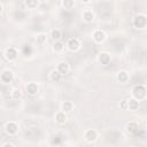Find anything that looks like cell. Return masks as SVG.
I'll return each instance as SVG.
<instances>
[{"label": "cell", "instance_id": "6da1fadb", "mask_svg": "<svg viewBox=\"0 0 147 147\" xmlns=\"http://www.w3.org/2000/svg\"><path fill=\"white\" fill-rule=\"evenodd\" d=\"M132 96L134 99H137L138 101L145 99V96H146V87H145V85H142V84L136 85L132 88Z\"/></svg>", "mask_w": 147, "mask_h": 147}, {"label": "cell", "instance_id": "7a4b0ae2", "mask_svg": "<svg viewBox=\"0 0 147 147\" xmlns=\"http://www.w3.org/2000/svg\"><path fill=\"white\" fill-rule=\"evenodd\" d=\"M147 24V17L145 14H138L134 16L133 21H132V25L136 29H145Z\"/></svg>", "mask_w": 147, "mask_h": 147}, {"label": "cell", "instance_id": "3957f363", "mask_svg": "<svg viewBox=\"0 0 147 147\" xmlns=\"http://www.w3.org/2000/svg\"><path fill=\"white\" fill-rule=\"evenodd\" d=\"M67 47L71 52H77L80 48V42H79V40L77 38H70L67 41Z\"/></svg>", "mask_w": 147, "mask_h": 147}, {"label": "cell", "instance_id": "277c9868", "mask_svg": "<svg viewBox=\"0 0 147 147\" xmlns=\"http://www.w3.org/2000/svg\"><path fill=\"white\" fill-rule=\"evenodd\" d=\"M92 37H93V40H94L95 42H98V44L103 42V41L106 40V38H107L106 33H105L102 30H95V31L93 32Z\"/></svg>", "mask_w": 147, "mask_h": 147}, {"label": "cell", "instance_id": "5b68a950", "mask_svg": "<svg viewBox=\"0 0 147 147\" xmlns=\"http://www.w3.org/2000/svg\"><path fill=\"white\" fill-rule=\"evenodd\" d=\"M17 55H18V52H17V49L15 47H9L5 52V56H6V59L8 61H14L17 57Z\"/></svg>", "mask_w": 147, "mask_h": 147}, {"label": "cell", "instance_id": "8992f818", "mask_svg": "<svg viewBox=\"0 0 147 147\" xmlns=\"http://www.w3.org/2000/svg\"><path fill=\"white\" fill-rule=\"evenodd\" d=\"M98 61H99L102 65H107V64H109L110 61H111L110 54L107 53V52H101V53L98 55Z\"/></svg>", "mask_w": 147, "mask_h": 147}, {"label": "cell", "instance_id": "52a82bcc", "mask_svg": "<svg viewBox=\"0 0 147 147\" xmlns=\"http://www.w3.org/2000/svg\"><path fill=\"white\" fill-rule=\"evenodd\" d=\"M84 138H85V140H86L87 142H93V141L96 140V138H98V133H96L95 130L90 129V130H86V131H85Z\"/></svg>", "mask_w": 147, "mask_h": 147}, {"label": "cell", "instance_id": "ba28073f", "mask_svg": "<svg viewBox=\"0 0 147 147\" xmlns=\"http://www.w3.org/2000/svg\"><path fill=\"white\" fill-rule=\"evenodd\" d=\"M129 78H130L129 72L125 71V70H121V71H118L117 75H116V79H117V82L121 83V84H125V83L129 80Z\"/></svg>", "mask_w": 147, "mask_h": 147}, {"label": "cell", "instance_id": "9c48e42d", "mask_svg": "<svg viewBox=\"0 0 147 147\" xmlns=\"http://www.w3.org/2000/svg\"><path fill=\"white\" fill-rule=\"evenodd\" d=\"M5 130H6V132H7L9 136H13V134H15V133L17 132L18 126H17V124H16L15 122H8V123L5 125Z\"/></svg>", "mask_w": 147, "mask_h": 147}, {"label": "cell", "instance_id": "30bf717a", "mask_svg": "<svg viewBox=\"0 0 147 147\" xmlns=\"http://www.w3.org/2000/svg\"><path fill=\"white\" fill-rule=\"evenodd\" d=\"M13 78H14V74H13V71H10V70H5V71L1 74V76H0L1 82L6 83V84L10 83V82L13 80Z\"/></svg>", "mask_w": 147, "mask_h": 147}, {"label": "cell", "instance_id": "8fae6325", "mask_svg": "<svg viewBox=\"0 0 147 147\" xmlns=\"http://www.w3.org/2000/svg\"><path fill=\"white\" fill-rule=\"evenodd\" d=\"M25 88H26V92H28L29 95H36V94L38 93V91H39L38 84H37V83H33V82L29 83Z\"/></svg>", "mask_w": 147, "mask_h": 147}, {"label": "cell", "instance_id": "7c38bea8", "mask_svg": "<svg viewBox=\"0 0 147 147\" xmlns=\"http://www.w3.org/2000/svg\"><path fill=\"white\" fill-rule=\"evenodd\" d=\"M82 18H83L84 22H86V23H92V22L94 21V14H93L92 10L86 9V10H84V11L82 13Z\"/></svg>", "mask_w": 147, "mask_h": 147}, {"label": "cell", "instance_id": "4fadbf2b", "mask_svg": "<svg viewBox=\"0 0 147 147\" xmlns=\"http://www.w3.org/2000/svg\"><path fill=\"white\" fill-rule=\"evenodd\" d=\"M126 103H127V109L131 110V111L138 110V108H139V101L134 98H131V99L126 100Z\"/></svg>", "mask_w": 147, "mask_h": 147}, {"label": "cell", "instance_id": "5bb4252c", "mask_svg": "<svg viewBox=\"0 0 147 147\" xmlns=\"http://www.w3.org/2000/svg\"><path fill=\"white\" fill-rule=\"evenodd\" d=\"M57 70H59V72L62 75V76H64V75H67L68 72H69V64L65 62V61H62V62H60L59 64H57V68H56Z\"/></svg>", "mask_w": 147, "mask_h": 147}, {"label": "cell", "instance_id": "9a60e30c", "mask_svg": "<svg viewBox=\"0 0 147 147\" xmlns=\"http://www.w3.org/2000/svg\"><path fill=\"white\" fill-rule=\"evenodd\" d=\"M126 131L129 133H132V134H137L138 131H139V127H138V124L136 122H130L126 124Z\"/></svg>", "mask_w": 147, "mask_h": 147}, {"label": "cell", "instance_id": "2e32d148", "mask_svg": "<svg viewBox=\"0 0 147 147\" xmlns=\"http://www.w3.org/2000/svg\"><path fill=\"white\" fill-rule=\"evenodd\" d=\"M61 78H62V75L59 72L57 69L51 71V74H49V79H51L52 82H54V83H59V82L61 80Z\"/></svg>", "mask_w": 147, "mask_h": 147}, {"label": "cell", "instance_id": "e0dca14e", "mask_svg": "<svg viewBox=\"0 0 147 147\" xmlns=\"http://www.w3.org/2000/svg\"><path fill=\"white\" fill-rule=\"evenodd\" d=\"M55 121L59 124H64L67 122V115H65V113H63L62 110L61 111H57L55 114Z\"/></svg>", "mask_w": 147, "mask_h": 147}, {"label": "cell", "instance_id": "ac0fdd59", "mask_svg": "<svg viewBox=\"0 0 147 147\" xmlns=\"http://www.w3.org/2000/svg\"><path fill=\"white\" fill-rule=\"evenodd\" d=\"M74 109V103L71 101H64L62 105H61V110L63 113H70L71 110Z\"/></svg>", "mask_w": 147, "mask_h": 147}, {"label": "cell", "instance_id": "d6986e66", "mask_svg": "<svg viewBox=\"0 0 147 147\" xmlns=\"http://www.w3.org/2000/svg\"><path fill=\"white\" fill-rule=\"evenodd\" d=\"M24 5L28 9H36L39 5V0H24Z\"/></svg>", "mask_w": 147, "mask_h": 147}, {"label": "cell", "instance_id": "ffe728a7", "mask_svg": "<svg viewBox=\"0 0 147 147\" xmlns=\"http://www.w3.org/2000/svg\"><path fill=\"white\" fill-rule=\"evenodd\" d=\"M51 37L53 38L54 41H57V40H60V39L62 38V32H61L59 29H54V30H52V32H51Z\"/></svg>", "mask_w": 147, "mask_h": 147}, {"label": "cell", "instance_id": "44dd1931", "mask_svg": "<svg viewBox=\"0 0 147 147\" xmlns=\"http://www.w3.org/2000/svg\"><path fill=\"white\" fill-rule=\"evenodd\" d=\"M62 6H63L64 9L70 10L75 6V0H62Z\"/></svg>", "mask_w": 147, "mask_h": 147}, {"label": "cell", "instance_id": "7402d4cb", "mask_svg": "<svg viewBox=\"0 0 147 147\" xmlns=\"http://www.w3.org/2000/svg\"><path fill=\"white\" fill-rule=\"evenodd\" d=\"M10 95H11V98H13L14 100H18V99L22 98V91H21L20 88H14V90L11 91Z\"/></svg>", "mask_w": 147, "mask_h": 147}, {"label": "cell", "instance_id": "603a6c76", "mask_svg": "<svg viewBox=\"0 0 147 147\" xmlns=\"http://www.w3.org/2000/svg\"><path fill=\"white\" fill-rule=\"evenodd\" d=\"M46 39H47V36H46L45 33H39V34L37 36V38H36L37 44H39V45H44V44L46 42Z\"/></svg>", "mask_w": 147, "mask_h": 147}, {"label": "cell", "instance_id": "cb8c5ba5", "mask_svg": "<svg viewBox=\"0 0 147 147\" xmlns=\"http://www.w3.org/2000/svg\"><path fill=\"white\" fill-rule=\"evenodd\" d=\"M63 48H64V44H63L62 41H60V40L55 41L54 45H53V49H54L55 52H61Z\"/></svg>", "mask_w": 147, "mask_h": 147}, {"label": "cell", "instance_id": "d4e9b609", "mask_svg": "<svg viewBox=\"0 0 147 147\" xmlns=\"http://www.w3.org/2000/svg\"><path fill=\"white\" fill-rule=\"evenodd\" d=\"M22 51H23V54H24L25 56H28V55H30V54H31L32 48H31V46H29V45H24Z\"/></svg>", "mask_w": 147, "mask_h": 147}, {"label": "cell", "instance_id": "484cf974", "mask_svg": "<svg viewBox=\"0 0 147 147\" xmlns=\"http://www.w3.org/2000/svg\"><path fill=\"white\" fill-rule=\"evenodd\" d=\"M121 108H122V109H127V103H126V101H122Z\"/></svg>", "mask_w": 147, "mask_h": 147}, {"label": "cell", "instance_id": "4316f807", "mask_svg": "<svg viewBox=\"0 0 147 147\" xmlns=\"http://www.w3.org/2000/svg\"><path fill=\"white\" fill-rule=\"evenodd\" d=\"M2 10H3V7H2V5H1V3H0V14H1V13H2Z\"/></svg>", "mask_w": 147, "mask_h": 147}, {"label": "cell", "instance_id": "83f0119b", "mask_svg": "<svg viewBox=\"0 0 147 147\" xmlns=\"http://www.w3.org/2000/svg\"><path fill=\"white\" fill-rule=\"evenodd\" d=\"M82 1H83V2H84V3H87V2H90V1H91V0H82Z\"/></svg>", "mask_w": 147, "mask_h": 147}, {"label": "cell", "instance_id": "f1b7e54d", "mask_svg": "<svg viewBox=\"0 0 147 147\" xmlns=\"http://www.w3.org/2000/svg\"><path fill=\"white\" fill-rule=\"evenodd\" d=\"M47 0H39V2H46Z\"/></svg>", "mask_w": 147, "mask_h": 147}]
</instances>
